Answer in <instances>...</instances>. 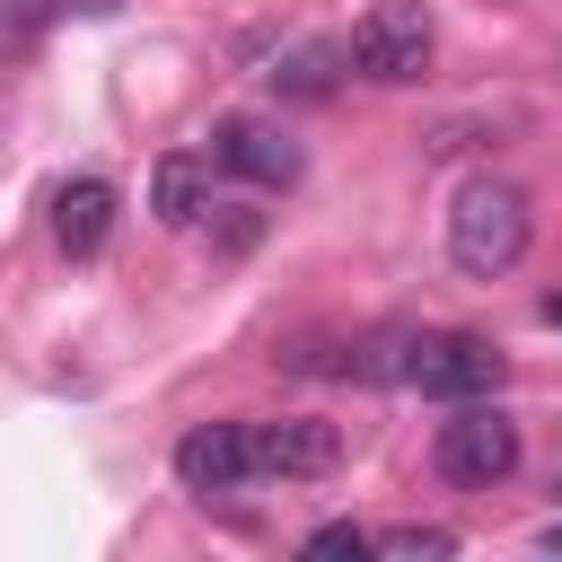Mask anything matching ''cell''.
Returning <instances> with one entry per match:
<instances>
[{
  "mask_svg": "<svg viewBox=\"0 0 562 562\" xmlns=\"http://www.w3.org/2000/svg\"><path fill=\"white\" fill-rule=\"evenodd\" d=\"M430 465H439V483H457V492H492V483L518 474V422H509L492 395H474V404H457V413L439 422Z\"/></svg>",
  "mask_w": 562,
  "mask_h": 562,
  "instance_id": "7a4b0ae2",
  "label": "cell"
},
{
  "mask_svg": "<svg viewBox=\"0 0 562 562\" xmlns=\"http://www.w3.org/2000/svg\"><path fill=\"white\" fill-rule=\"evenodd\" d=\"M149 211H158L167 228H193V220L211 211V158H193V149H167V158L149 167Z\"/></svg>",
  "mask_w": 562,
  "mask_h": 562,
  "instance_id": "9c48e42d",
  "label": "cell"
},
{
  "mask_svg": "<svg viewBox=\"0 0 562 562\" xmlns=\"http://www.w3.org/2000/svg\"><path fill=\"white\" fill-rule=\"evenodd\" d=\"M53 9H79V18H114L123 0H53Z\"/></svg>",
  "mask_w": 562,
  "mask_h": 562,
  "instance_id": "4fadbf2b",
  "label": "cell"
},
{
  "mask_svg": "<svg viewBox=\"0 0 562 562\" xmlns=\"http://www.w3.org/2000/svg\"><path fill=\"white\" fill-rule=\"evenodd\" d=\"M334 465H342V422H325V413L255 422V474L263 483H325Z\"/></svg>",
  "mask_w": 562,
  "mask_h": 562,
  "instance_id": "5b68a950",
  "label": "cell"
},
{
  "mask_svg": "<svg viewBox=\"0 0 562 562\" xmlns=\"http://www.w3.org/2000/svg\"><path fill=\"white\" fill-rule=\"evenodd\" d=\"M211 158L220 167H237V176H255V184H299V140L281 132V123H263V114H220L211 123Z\"/></svg>",
  "mask_w": 562,
  "mask_h": 562,
  "instance_id": "52a82bcc",
  "label": "cell"
},
{
  "mask_svg": "<svg viewBox=\"0 0 562 562\" xmlns=\"http://www.w3.org/2000/svg\"><path fill=\"white\" fill-rule=\"evenodd\" d=\"M299 553H307V562H342V553L360 562V553H378V536H369V527H351V518H334V527H316Z\"/></svg>",
  "mask_w": 562,
  "mask_h": 562,
  "instance_id": "7c38bea8",
  "label": "cell"
},
{
  "mask_svg": "<svg viewBox=\"0 0 562 562\" xmlns=\"http://www.w3.org/2000/svg\"><path fill=\"white\" fill-rule=\"evenodd\" d=\"M334 61H342V53H325V44H290L263 79H272L281 97H334Z\"/></svg>",
  "mask_w": 562,
  "mask_h": 562,
  "instance_id": "30bf717a",
  "label": "cell"
},
{
  "mask_svg": "<svg viewBox=\"0 0 562 562\" xmlns=\"http://www.w3.org/2000/svg\"><path fill=\"white\" fill-rule=\"evenodd\" d=\"M395 378H404L413 395L474 404V395H501L509 351H501V342H483V334H413V342H404V360H395Z\"/></svg>",
  "mask_w": 562,
  "mask_h": 562,
  "instance_id": "3957f363",
  "label": "cell"
},
{
  "mask_svg": "<svg viewBox=\"0 0 562 562\" xmlns=\"http://www.w3.org/2000/svg\"><path fill=\"white\" fill-rule=\"evenodd\" d=\"M176 483L202 492V501L255 483V422H193V430L176 439Z\"/></svg>",
  "mask_w": 562,
  "mask_h": 562,
  "instance_id": "8992f818",
  "label": "cell"
},
{
  "mask_svg": "<svg viewBox=\"0 0 562 562\" xmlns=\"http://www.w3.org/2000/svg\"><path fill=\"white\" fill-rule=\"evenodd\" d=\"M105 228H114V184H105V176L53 184V246H61L70 263H88V255L105 246Z\"/></svg>",
  "mask_w": 562,
  "mask_h": 562,
  "instance_id": "ba28073f",
  "label": "cell"
},
{
  "mask_svg": "<svg viewBox=\"0 0 562 562\" xmlns=\"http://www.w3.org/2000/svg\"><path fill=\"white\" fill-rule=\"evenodd\" d=\"M430 53H439V26H430L422 0H378V9L351 26V44H342V61H351L360 79H378V88H413V79L430 70Z\"/></svg>",
  "mask_w": 562,
  "mask_h": 562,
  "instance_id": "277c9868",
  "label": "cell"
},
{
  "mask_svg": "<svg viewBox=\"0 0 562 562\" xmlns=\"http://www.w3.org/2000/svg\"><path fill=\"white\" fill-rule=\"evenodd\" d=\"M527 237H536V211H527V193H518L509 176H465V184H457V202H448V263H457L465 281L518 272Z\"/></svg>",
  "mask_w": 562,
  "mask_h": 562,
  "instance_id": "6da1fadb",
  "label": "cell"
},
{
  "mask_svg": "<svg viewBox=\"0 0 562 562\" xmlns=\"http://www.w3.org/2000/svg\"><path fill=\"white\" fill-rule=\"evenodd\" d=\"M448 553H457L448 527H386L378 536V562H448Z\"/></svg>",
  "mask_w": 562,
  "mask_h": 562,
  "instance_id": "8fae6325",
  "label": "cell"
}]
</instances>
